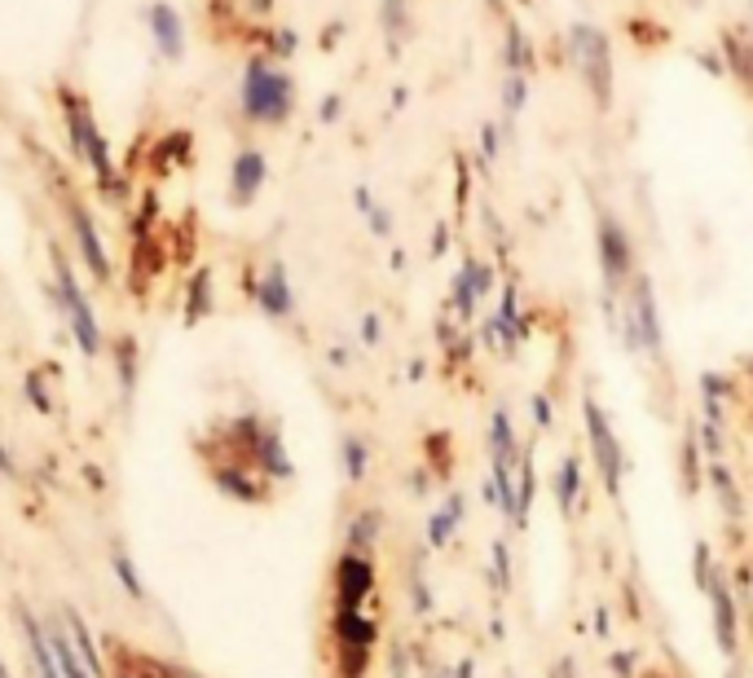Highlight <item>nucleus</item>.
<instances>
[{
  "label": "nucleus",
  "instance_id": "obj_5",
  "mask_svg": "<svg viewBox=\"0 0 753 678\" xmlns=\"http://www.w3.org/2000/svg\"><path fill=\"white\" fill-rule=\"evenodd\" d=\"M586 428H591V450H595V463H599V472H604V485L608 489H617V476H621V450H617V437L608 432V423H604V410L595 406V402H586Z\"/></svg>",
  "mask_w": 753,
  "mask_h": 678
},
{
  "label": "nucleus",
  "instance_id": "obj_22",
  "mask_svg": "<svg viewBox=\"0 0 753 678\" xmlns=\"http://www.w3.org/2000/svg\"><path fill=\"white\" fill-rule=\"evenodd\" d=\"M27 397L36 402V410H41V415H49V410H54V402H49V393H45V380H41V375H27Z\"/></svg>",
  "mask_w": 753,
  "mask_h": 678
},
{
  "label": "nucleus",
  "instance_id": "obj_3",
  "mask_svg": "<svg viewBox=\"0 0 753 678\" xmlns=\"http://www.w3.org/2000/svg\"><path fill=\"white\" fill-rule=\"evenodd\" d=\"M54 269H58V295H63V308H67V317H71V330H76V339H80V349H85L89 358H98V349H102V335H98L93 308H89V300H85V291H80L76 273L67 269L63 251H54Z\"/></svg>",
  "mask_w": 753,
  "mask_h": 678
},
{
  "label": "nucleus",
  "instance_id": "obj_7",
  "mask_svg": "<svg viewBox=\"0 0 753 678\" xmlns=\"http://www.w3.org/2000/svg\"><path fill=\"white\" fill-rule=\"evenodd\" d=\"M630 335L643 349H661V326H656V304H652V286L639 278L634 295H630Z\"/></svg>",
  "mask_w": 753,
  "mask_h": 678
},
{
  "label": "nucleus",
  "instance_id": "obj_16",
  "mask_svg": "<svg viewBox=\"0 0 753 678\" xmlns=\"http://www.w3.org/2000/svg\"><path fill=\"white\" fill-rule=\"evenodd\" d=\"M71 621V634H76V652H80V660H85V669L89 674H102V656H98V647H93V639H89V630H85V621L71 612L67 617Z\"/></svg>",
  "mask_w": 753,
  "mask_h": 678
},
{
  "label": "nucleus",
  "instance_id": "obj_8",
  "mask_svg": "<svg viewBox=\"0 0 753 678\" xmlns=\"http://www.w3.org/2000/svg\"><path fill=\"white\" fill-rule=\"evenodd\" d=\"M71 128H76V146L89 155L93 172H98V177H111V155H106V142H102V133L93 128V120L85 115V106H80V102H71Z\"/></svg>",
  "mask_w": 753,
  "mask_h": 678
},
{
  "label": "nucleus",
  "instance_id": "obj_13",
  "mask_svg": "<svg viewBox=\"0 0 753 678\" xmlns=\"http://www.w3.org/2000/svg\"><path fill=\"white\" fill-rule=\"evenodd\" d=\"M23 634H27V647H32V660H36V669H41V678H58V656H54V647H49V639L41 634V625L23 612Z\"/></svg>",
  "mask_w": 753,
  "mask_h": 678
},
{
  "label": "nucleus",
  "instance_id": "obj_21",
  "mask_svg": "<svg viewBox=\"0 0 753 678\" xmlns=\"http://www.w3.org/2000/svg\"><path fill=\"white\" fill-rule=\"evenodd\" d=\"M573 485H582V476H577V463L569 459V463H564V476H560V507H564V511L573 507Z\"/></svg>",
  "mask_w": 753,
  "mask_h": 678
},
{
  "label": "nucleus",
  "instance_id": "obj_12",
  "mask_svg": "<svg viewBox=\"0 0 753 678\" xmlns=\"http://www.w3.org/2000/svg\"><path fill=\"white\" fill-rule=\"evenodd\" d=\"M76 234H80V247H85V260H89V269L98 273V278H106L111 273V260H106V251H102V242H98V229H93V221L76 207Z\"/></svg>",
  "mask_w": 753,
  "mask_h": 678
},
{
  "label": "nucleus",
  "instance_id": "obj_26",
  "mask_svg": "<svg viewBox=\"0 0 753 678\" xmlns=\"http://www.w3.org/2000/svg\"><path fill=\"white\" fill-rule=\"evenodd\" d=\"M335 115H339V102H335V98H330V102H326V106H322V120H335Z\"/></svg>",
  "mask_w": 753,
  "mask_h": 678
},
{
  "label": "nucleus",
  "instance_id": "obj_17",
  "mask_svg": "<svg viewBox=\"0 0 753 678\" xmlns=\"http://www.w3.org/2000/svg\"><path fill=\"white\" fill-rule=\"evenodd\" d=\"M454 524H459V498H454V502H450V507H446V511H441V516L432 520V529H428V538H432V542L441 546V542L450 538V529H454Z\"/></svg>",
  "mask_w": 753,
  "mask_h": 678
},
{
  "label": "nucleus",
  "instance_id": "obj_2",
  "mask_svg": "<svg viewBox=\"0 0 753 678\" xmlns=\"http://www.w3.org/2000/svg\"><path fill=\"white\" fill-rule=\"evenodd\" d=\"M243 106L251 120L260 124H278L286 120L291 111V80L282 71H269V67H247V80H243Z\"/></svg>",
  "mask_w": 753,
  "mask_h": 678
},
{
  "label": "nucleus",
  "instance_id": "obj_19",
  "mask_svg": "<svg viewBox=\"0 0 753 678\" xmlns=\"http://www.w3.org/2000/svg\"><path fill=\"white\" fill-rule=\"evenodd\" d=\"M115 573H120V581H124V590H128L133 599H142V595H146V586H142V577L133 573V564H128L124 555H115Z\"/></svg>",
  "mask_w": 753,
  "mask_h": 678
},
{
  "label": "nucleus",
  "instance_id": "obj_15",
  "mask_svg": "<svg viewBox=\"0 0 753 678\" xmlns=\"http://www.w3.org/2000/svg\"><path fill=\"white\" fill-rule=\"evenodd\" d=\"M49 647H54V656H58V669H63L67 678H93V674L85 669V660H80L76 643H67V634H63V630L49 639Z\"/></svg>",
  "mask_w": 753,
  "mask_h": 678
},
{
  "label": "nucleus",
  "instance_id": "obj_25",
  "mask_svg": "<svg viewBox=\"0 0 753 678\" xmlns=\"http://www.w3.org/2000/svg\"><path fill=\"white\" fill-rule=\"evenodd\" d=\"M0 472H5V476H14V459L5 454V445H0Z\"/></svg>",
  "mask_w": 753,
  "mask_h": 678
},
{
  "label": "nucleus",
  "instance_id": "obj_4",
  "mask_svg": "<svg viewBox=\"0 0 753 678\" xmlns=\"http://www.w3.org/2000/svg\"><path fill=\"white\" fill-rule=\"evenodd\" d=\"M370 586H374V568H370V560H366V555H357V551H348V555L339 560V568H335V595H339V608H361V599L370 595Z\"/></svg>",
  "mask_w": 753,
  "mask_h": 678
},
{
  "label": "nucleus",
  "instance_id": "obj_10",
  "mask_svg": "<svg viewBox=\"0 0 753 678\" xmlns=\"http://www.w3.org/2000/svg\"><path fill=\"white\" fill-rule=\"evenodd\" d=\"M150 27H155V41H159V54L164 58H181L186 41H181V19L172 5H155L150 10Z\"/></svg>",
  "mask_w": 753,
  "mask_h": 678
},
{
  "label": "nucleus",
  "instance_id": "obj_9",
  "mask_svg": "<svg viewBox=\"0 0 753 678\" xmlns=\"http://www.w3.org/2000/svg\"><path fill=\"white\" fill-rule=\"evenodd\" d=\"M260 185H265V155L260 150H243L234 159V199L238 203H251Z\"/></svg>",
  "mask_w": 753,
  "mask_h": 678
},
{
  "label": "nucleus",
  "instance_id": "obj_11",
  "mask_svg": "<svg viewBox=\"0 0 753 678\" xmlns=\"http://www.w3.org/2000/svg\"><path fill=\"white\" fill-rule=\"evenodd\" d=\"M260 304H265V313H273V317H286V313H291V286H286L282 264H273L269 278L260 282Z\"/></svg>",
  "mask_w": 753,
  "mask_h": 678
},
{
  "label": "nucleus",
  "instance_id": "obj_1",
  "mask_svg": "<svg viewBox=\"0 0 753 678\" xmlns=\"http://www.w3.org/2000/svg\"><path fill=\"white\" fill-rule=\"evenodd\" d=\"M569 49H573V63H577L582 80L591 84L595 102H608V93H612V54H608L604 32L577 23V27L569 32Z\"/></svg>",
  "mask_w": 753,
  "mask_h": 678
},
{
  "label": "nucleus",
  "instance_id": "obj_6",
  "mask_svg": "<svg viewBox=\"0 0 753 678\" xmlns=\"http://www.w3.org/2000/svg\"><path fill=\"white\" fill-rule=\"evenodd\" d=\"M599 260H604L608 282L621 286L626 273H630V242H626V229L612 216H599Z\"/></svg>",
  "mask_w": 753,
  "mask_h": 678
},
{
  "label": "nucleus",
  "instance_id": "obj_20",
  "mask_svg": "<svg viewBox=\"0 0 753 678\" xmlns=\"http://www.w3.org/2000/svg\"><path fill=\"white\" fill-rule=\"evenodd\" d=\"M344 463H348V476L361 481V472H366V445L361 441H348L344 445Z\"/></svg>",
  "mask_w": 753,
  "mask_h": 678
},
{
  "label": "nucleus",
  "instance_id": "obj_24",
  "mask_svg": "<svg viewBox=\"0 0 753 678\" xmlns=\"http://www.w3.org/2000/svg\"><path fill=\"white\" fill-rule=\"evenodd\" d=\"M361 335H366L370 344H374V335H380V321H374V317H366V321H361Z\"/></svg>",
  "mask_w": 753,
  "mask_h": 678
},
{
  "label": "nucleus",
  "instance_id": "obj_27",
  "mask_svg": "<svg viewBox=\"0 0 753 678\" xmlns=\"http://www.w3.org/2000/svg\"><path fill=\"white\" fill-rule=\"evenodd\" d=\"M0 678H10V669H5V665H0Z\"/></svg>",
  "mask_w": 753,
  "mask_h": 678
},
{
  "label": "nucleus",
  "instance_id": "obj_18",
  "mask_svg": "<svg viewBox=\"0 0 753 678\" xmlns=\"http://www.w3.org/2000/svg\"><path fill=\"white\" fill-rule=\"evenodd\" d=\"M374 529H380V516H374V511H361V520L352 524V551L361 555V542L370 546V538H374Z\"/></svg>",
  "mask_w": 753,
  "mask_h": 678
},
{
  "label": "nucleus",
  "instance_id": "obj_14",
  "mask_svg": "<svg viewBox=\"0 0 753 678\" xmlns=\"http://www.w3.org/2000/svg\"><path fill=\"white\" fill-rule=\"evenodd\" d=\"M713 630L722 652H735V612H731V595L722 590V581H713Z\"/></svg>",
  "mask_w": 753,
  "mask_h": 678
},
{
  "label": "nucleus",
  "instance_id": "obj_23",
  "mask_svg": "<svg viewBox=\"0 0 753 678\" xmlns=\"http://www.w3.org/2000/svg\"><path fill=\"white\" fill-rule=\"evenodd\" d=\"M520 102H525V84H520V71H512V80H507V106L520 111Z\"/></svg>",
  "mask_w": 753,
  "mask_h": 678
}]
</instances>
